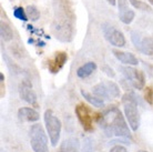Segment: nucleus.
I'll list each match as a JSON object with an SVG mask.
<instances>
[{"instance_id": "27", "label": "nucleus", "mask_w": 153, "mask_h": 152, "mask_svg": "<svg viewBox=\"0 0 153 152\" xmlns=\"http://www.w3.org/2000/svg\"><path fill=\"white\" fill-rule=\"evenodd\" d=\"M107 1L111 4V6H115V4H117V0H107Z\"/></svg>"}, {"instance_id": "3", "label": "nucleus", "mask_w": 153, "mask_h": 152, "mask_svg": "<svg viewBox=\"0 0 153 152\" xmlns=\"http://www.w3.org/2000/svg\"><path fill=\"white\" fill-rule=\"evenodd\" d=\"M122 104L124 115L128 120V123L130 126L132 131H138L140 127V113L138 109V102L137 99L132 93H126L122 97Z\"/></svg>"}, {"instance_id": "19", "label": "nucleus", "mask_w": 153, "mask_h": 152, "mask_svg": "<svg viewBox=\"0 0 153 152\" xmlns=\"http://www.w3.org/2000/svg\"><path fill=\"white\" fill-rule=\"evenodd\" d=\"M119 17H120V20L123 23L129 25V23H131L134 20L135 15H134V11L128 9V10H124V11H119Z\"/></svg>"}, {"instance_id": "21", "label": "nucleus", "mask_w": 153, "mask_h": 152, "mask_svg": "<svg viewBox=\"0 0 153 152\" xmlns=\"http://www.w3.org/2000/svg\"><path fill=\"white\" fill-rule=\"evenodd\" d=\"M130 4L135 9L143 10V11H151V7L148 4L143 2V1H140V0H130Z\"/></svg>"}, {"instance_id": "15", "label": "nucleus", "mask_w": 153, "mask_h": 152, "mask_svg": "<svg viewBox=\"0 0 153 152\" xmlns=\"http://www.w3.org/2000/svg\"><path fill=\"white\" fill-rule=\"evenodd\" d=\"M96 69H97L96 62L90 61V62H87L83 66H81L80 68L76 70V76L79 77V78H81V79H84V78L89 77L90 75H92L93 71H96Z\"/></svg>"}, {"instance_id": "6", "label": "nucleus", "mask_w": 153, "mask_h": 152, "mask_svg": "<svg viewBox=\"0 0 153 152\" xmlns=\"http://www.w3.org/2000/svg\"><path fill=\"white\" fill-rule=\"evenodd\" d=\"M92 93L101 99H115L119 98L121 92L120 88L113 81H103L92 88Z\"/></svg>"}, {"instance_id": "18", "label": "nucleus", "mask_w": 153, "mask_h": 152, "mask_svg": "<svg viewBox=\"0 0 153 152\" xmlns=\"http://www.w3.org/2000/svg\"><path fill=\"white\" fill-rule=\"evenodd\" d=\"M59 152H78V141L74 139L65 140L59 149Z\"/></svg>"}, {"instance_id": "28", "label": "nucleus", "mask_w": 153, "mask_h": 152, "mask_svg": "<svg viewBox=\"0 0 153 152\" xmlns=\"http://www.w3.org/2000/svg\"><path fill=\"white\" fill-rule=\"evenodd\" d=\"M148 1H149V2H150L151 4H153V0H148Z\"/></svg>"}, {"instance_id": "23", "label": "nucleus", "mask_w": 153, "mask_h": 152, "mask_svg": "<svg viewBox=\"0 0 153 152\" xmlns=\"http://www.w3.org/2000/svg\"><path fill=\"white\" fill-rule=\"evenodd\" d=\"M144 99L149 104L153 106V87H146L144 89Z\"/></svg>"}, {"instance_id": "25", "label": "nucleus", "mask_w": 153, "mask_h": 152, "mask_svg": "<svg viewBox=\"0 0 153 152\" xmlns=\"http://www.w3.org/2000/svg\"><path fill=\"white\" fill-rule=\"evenodd\" d=\"M109 152H128V150H126V148H124L123 145H114L112 149H110V151Z\"/></svg>"}, {"instance_id": "24", "label": "nucleus", "mask_w": 153, "mask_h": 152, "mask_svg": "<svg viewBox=\"0 0 153 152\" xmlns=\"http://www.w3.org/2000/svg\"><path fill=\"white\" fill-rule=\"evenodd\" d=\"M118 6H119V11H124L128 10V0H118Z\"/></svg>"}, {"instance_id": "20", "label": "nucleus", "mask_w": 153, "mask_h": 152, "mask_svg": "<svg viewBox=\"0 0 153 152\" xmlns=\"http://www.w3.org/2000/svg\"><path fill=\"white\" fill-rule=\"evenodd\" d=\"M26 12H27L28 19L32 20V21H37L40 18V12L36 6H28L26 8Z\"/></svg>"}, {"instance_id": "17", "label": "nucleus", "mask_w": 153, "mask_h": 152, "mask_svg": "<svg viewBox=\"0 0 153 152\" xmlns=\"http://www.w3.org/2000/svg\"><path fill=\"white\" fill-rule=\"evenodd\" d=\"M0 34H1V38L7 42L11 41L13 39V31H12L11 27L4 21L0 22Z\"/></svg>"}, {"instance_id": "14", "label": "nucleus", "mask_w": 153, "mask_h": 152, "mask_svg": "<svg viewBox=\"0 0 153 152\" xmlns=\"http://www.w3.org/2000/svg\"><path fill=\"white\" fill-rule=\"evenodd\" d=\"M112 52L114 54V57L118 59L119 61H121L122 63L128 66H137L139 63L137 57L134 56L133 53L130 52H124V51H120V50L113 49Z\"/></svg>"}, {"instance_id": "5", "label": "nucleus", "mask_w": 153, "mask_h": 152, "mask_svg": "<svg viewBox=\"0 0 153 152\" xmlns=\"http://www.w3.org/2000/svg\"><path fill=\"white\" fill-rule=\"evenodd\" d=\"M45 124H46L47 133L50 139L52 147H56L60 140L61 134V121L58 117H56L51 110H47L45 112Z\"/></svg>"}, {"instance_id": "2", "label": "nucleus", "mask_w": 153, "mask_h": 152, "mask_svg": "<svg viewBox=\"0 0 153 152\" xmlns=\"http://www.w3.org/2000/svg\"><path fill=\"white\" fill-rule=\"evenodd\" d=\"M57 8L54 10L53 22L51 25L52 32L61 41H70L72 38V18L70 8L65 0H56Z\"/></svg>"}, {"instance_id": "29", "label": "nucleus", "mask_w": 153, "mask_h": 152, "mask_svg": "<svg viewBox=\"0 0 153 152\" xmlns=\"http://www.w3.org/2000/svg\"><path fill=\"white\" fill-rule=\"evenodd\" d=\"M138 152H148V151H146V150H139Z\"/></svg>"}, {"instance_id": "13", "label": "nucleus", "mask_w": 153, "mask_h": 152, "mask_svg": "<svg viewBox=\"0 0 153 152\" xmlns=\"http://www.w3.org/2000/svg\"><path fill=\"white\" fill-rule=\"evenodd\" d=\"M18 118L22 122H37L40 115L35 109L25 107V108H20L18 110Z\"/></svg>"}, {"instance_id": "8", "label": "nucleus", "mask_w": 153, "mask_h": 152, "mask_svg": "<svg viewBox=\"0 0 153 152\" xmlns=\"http://www.w3.org/2000/svg\"><path fill=\"white\" fill-rule=\"evenodd\" d=\"M132 42L135 48L146 56H153V38L152 37H141L138 32L133 31L131 34Z\"/></svg>"}, {"instance_id": "16", "label": "nucleus", "mask_w": 153, "mask_h": 152, "mask_svg": "<svg viewBox=\"0 0 153 152\" xmlns=\"http://www.w3.org/2000/svg\"><path fill=\"white\" fill-rule=\"evenodd\" d=\"M81 95H82V97H83L84 99L87 100V101H88L90 104H92L93 107H98V108H102V107H104L103 99H101V98H99V97L92 95V93L85 91V90H81Z\"/></svg>"}, {"instance_id": "10", "label": "nucleus", "mask_w": 153, "mask_h": 152, "mask_svg": "<svg viewBox=\"0 0 153 152\" xmlns=\"http://www.w3.org/2000/svg\"><path fill=\"white\" fill-rule=\"evenodd\" d=\"M104 36L108 41L114 47H124L126 46V38L120 30L115 29L113 27H107L103 29Z\"/></svg>"}, {"instance_id": "7", "label": "nucleus", "mask_w": 153, "mask_h": 152, "mask_svg": "<svg viewBox=\"0 0 153 152\" xmlns=\"http://www.w3.org/2000/svg\"><path fill=\"white\" fill-rule=\"evenodd\" d=\"M121 72L133 88L138 89V90H142L144 88L146 77L141 70H138L133 67H122Z\"/></svg>"}, {"instance_id": "26", "label": "nucleus", "mask_w": 153, "mask_h": 152, "mask_svg": "<svg viewBox=\"0 0 153 152\" xmlns=\"http://www.w3.org/2000/svg\"><path fill=\"white\" fill-rule=\"evenodd\" d=\"M103 71L105 73H107L108 76H110L111 78H113L114 77V72H113V70H112V68H110V67H108V66H104L103 68Z\"/></svg>"}, {"instance_id": "22", "label": "nucleus", "mask_w": 153, "mask_h": 152, "mask_svg": "<svg viewBox=\"0 0 153 152\" xmlns=\"http://www.w3.org/2000/svg\"><path fill=\"white\" fill-rule=\"evenodd\" d=\"M13 15H15V17L17 18V19L23 20V21H26V20H28L27 12H26V10H25L23 8H21V7L16 8L15 11H13Z\"/></svg>"}, {"instance_id": "11", "label": "nucleus", "mask_w": 153, "mask_h": 152, "mask_svg": "<svg viewBox=\"0 0 153 152\" xmlns=\"http://www.w3.org/2000/svg\"><path fill=\"white\" fill-rule=\"evenodd\" d=\"M67 59H68V56H67V53L65 51H58V52H56L53 59L48 61V68H49L50 72H59L63 68V66L65 65Z\"/></svg>"}, {"instance_id": "4", "label": "nucleus", "mask_w": 153, "mask_h": 152, "mask_svg": "<svg viewBox=\"0 0 153 152\" xmlns=\"http://www.w3.org/2000/svg\"><path fill=\"white\" fill-rule=\"evenodd\" d=\"M30 145L33 152H50L48 147V137L47 133L40 123L32 124L29 132Z\"/></svg>"}, {"instance_id": "9", "label": "nucleus", "mask_w": 153, "mask_h": 152, "mask_svg": "<svg viewBox=\"0 0 153 152\" xmlns=\"http://www.w3.org/2000/svg\"><path fill=\"white\" fill-rule=\"evenodd\" d=\"M76 114L79 121H80L81 126L85 131H91L93 129V124H92V115L90 112V109L88 107L80 103L76 107Z\"/></svg>"}, {"instance_id": "1", "label": "nucleus", "mask_w": 153, "mask_h": 152, "mask_svg": "<svg viewBox=\"0 0 153 152\" xmlns=\"http://www.w3.org/2000/svg\"><path fill=\"white\" fill-rule=\"evenodd\" d=\"M100 127L108 137L130 138V130L121 111L117 107H111L100 117Z\"/></svg>"}, {"instance_id": "12", "label": "nucleus", "mask_w": 153, "mask_h": 152, "mask_svg": "<svg viewBox=\"0 0 153 152\" xmlns=\"http://www.w3.org/2000/svg\"><path fill=\"white\" fill-rule=\"evenodd\" d=\"M20 97L21 99L25 100L26 102H28L29 104L32 106H37V95L36 92L32 90L31 84L28 81H23L22 83L20 84Z\"/></svg>"}]
</instances>
